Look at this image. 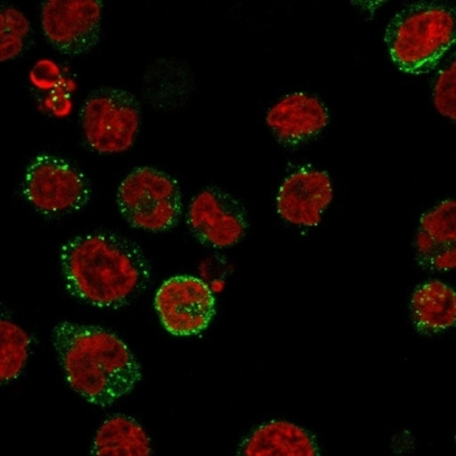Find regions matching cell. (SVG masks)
I'll list each match as a JSON object with an SVG mask.
<instances>
[{"instance_id": "obj_11", "label": "cell", "mask_w": 456, "mask_h": 456, "mask_svg": "<svg viewBox=\"0 0 456 456\" xmlns=\"http://www.w3.org/2000/svg\"><path fill=\"white\" fill-rule=\"evenodd\" d=\"M330 123L328 107L308 93L281 97L266 114V124L281 145L295 148L317 137Z\"/></svg>"}, {"instance_id": "obj_12", "label": "cell", "mask_w": 456, "mask_h": 456, "mask_svg": "<svg viewBox=\"0 0 456 456\" xmlns=\"http://www.w3.org/2000/svg\"><path fill=\"white\" fill-rule=\"evenodd\" d=\"M416 260L430 272L456 266V201L444 200L422 214L415 240Z\"/></svg>"}, {"instance_id": "obj_2", "label": "cell", "mask_w": 456, "mask_h": 456, "mask_svg": "<svg viewBox=\"0 0 456 456\" xmlns=\"http://www.w3.org/2000/svg\"><path fill=\"white\" fill-rule=\"evenodd\" d=\"M53 345L69 387L89 403L109 407L142 379L128 346L100 326L64 321L53 328Z\"/></svg>"}, {"instance_id": "obj_17", "label": "cell", "mask_w": 456, "mask_h": 456, "mask_svg": "<svg viewBox=\"0 0 456 456\" xmlns=\"http://www.w3.org/2000/svg\"><path fill=\"white\" fill-rule=\"evenodd\" d=\"M32 27L27 16L15 7H0V63L13 61L27 49Z\"/></svg>"}, {"instance_id": "obj_8", "label": "cell", "mask_w": 456, "mask_h": 456, "mask_svg": "<svg viewBox=\"0 0 456 456\" xmlns=\"http://www.w3.org/2000/svg\"><path fill=\"white\" fill-rule=\"evenodd\" d=\"M154 304L166 330L177 337L201 333L216 314V297L210 287L190 275L166 281L157 291Z\"/></svg>"}, {"instance_id": "obj_3", "label": "cell", "mask_w": 456, "mask_h": 456, "mask_svg": "<svg viewBox=\"0 0 456 456\" xmlns=\"http://www.w3.org/2000/svg\"><path fill=\"white\" fill-rule=\"evenodd\" d=\"M455 8L449 3L418 2L408 4L388 22L385 42L391 61L410 75H424L455 44Z\"/></svg>"}, {"instance_id": "obj_10", "label": "cell", "mask_w": 456, "mask_h": 456, "mask_svg": "<svg viewBox=\"0 0 456 456\" xmlns=\"http://www.w3.org/2000/svg\"><path fill=\"white\" fill-rule=\"evenodd\" d=\"M334 199L333 183L325 171L301 167L281 185L277 209L281 218L298 227H316Z\"/></svg>"}, {"instance_id": "obj_5", "label": "cell", "mask_w": 456, "mask_h": 456, "mask_svg": "<svg viewBox=\"0 0 456 456\" xmlns=\"http://www.w3.org/2000/svg\"><path fill=\"white\" fill-rule=\"evenodd\" d=\"M81 126L92 151L119 154L129 151L140 131L141 111L136 97L126 90H93L81 107Z\"/></svg>"}, {"instance_id": "obj_16", "label": "cell", "mask_w": 456, "mask_h": 456, "mask_svg": "<svg viewBox=\"0 0 456 456\" xmlns=\"http://www.w3.org/2000/svg\"><path fill=\"white\" fill-rule=\"evenodd\" d=\"M29 334L12 321L0 320V385L18 379L30 354Z\"/></svg>"}, {"instance_id": "obj_14", "label": "cell", "mask_w": 456, "mask_h": 456, "mask_svg": "<svg viewBox=\"0 0 456 456\" xmlns=\"http://www.w3.org/2000/svg\"><path fill=\"white\" fill-rule=\"evenodd\" d=\"M410 311L421 334L444 333L456 322L455 289L441 281L420 284L411 297Z\"/></svg>"}, {"instance_id": "obj_1", "label": "cell", "mask_w": 456, "mask_h": 456, "mask_svg": "<svg viewBox=\"0 0 456 456\" xmlns=\"http://www.w3.org/2000/svg\"><path fill=\"white\" fill-rule=\"evenodd\" d=\"M61 267L69 294L97 308H123L151 281V266L141 248L112 232L70 239L61 247Z\"/></svg>"}, {"instance_id": "obj_6", "label": "cell", "mask_w": 456, "mask_h": 456, "mask_svg": "<svg viewBox=\"0 0 456 456\" xmlns=\"http://www.w3.org/2000/svg\"><path fill=\"white\" fill-rule=\"evenodd\" d=\"M22 193L38 213L56 218L86 207L92 187L83 171L69 160L42 154L28 166Z\"/></svg>"}, {"instance_id": "obj_18", "label": "cell", "mask_w": 456, "mask_h": 456, "mask_svg": "<svg viewBox=\"0 0 456 456\" xmlns=\"http://www.w3.org/2000/svg\"><path fill=\"white\" fill-rule=\"evenodd\" d=\"M433 102L436 110L447 119L456 120V61L439 70L433 86Z\"/></svg>"}, {"instance_id": "obj_13", "label": "cell", "mask_w": 456, "mask_h": 456, "mask_svg": "<svg viewBox=\"0 0 456 456\" xmlns=\"http://www.w3.org/2000/svg\"><path fill=\"white\" fill-rule=\"evenodd\" d=\"M238 456H321L316 437L300 425L272 420L255 428L239 446Z\"/></svg>"}, {"instance_id": "obj_4", "label": "cell", "mask_w": 456, "mask_h": 456, "mask_svg": "<svg viewBox=\"0 0 456 456\" xmlns=\"http://www.w3.org/2000/svg\"><path fill=\"white\" fill-rule=\"evenodd\" d=\"M118 208L132 227L163 232L182 216V192L174 177L153 167H137L118 190Z\"/></svg>"}, {"instance_id": "obj_15", "label": "cell", "mask_w": 456, "mask_h": 456, "mask_svg": "<svg viewBox=\"0 0 456 456\" xmlns=\"http://www.w3.org/2000/svg\"><path fill=\"white\" fill-rule=\"evenodd\" d=\"M151 441L131 416H110L95 433L90 456H151Z\"/></svg>"}, {"instance_id": "obj_7", "label": "cell", "mask_w": 456, "mask_h": 456, "mask_svg": "<svg viewBox=\"0 0 456 456\" xmlns=\"http://www.w3.org/2000/svg\"><path fill=\"white\" fill-rule=\"evenodd\" d=\"M102 15L98 0H49L42 4V29L59 53L84 55L100 41Z\"/></svg>"}, {"instance_id": "obj_9", "label": "cell", "mask_w": 456, "mask_h": 456, "mask_svg": "<svg viewBox=\"0 0 456 456\" xmlns=\"http://www.w3.org/2000/svg\"><path fill=\"white\" fill-rule=\"evenodd\" d=\"M188 226L194 238L210 248L226 249L243 240L248 227L243 205L221 188H205L191 201Z\"/></svg>"}]
</instances>
